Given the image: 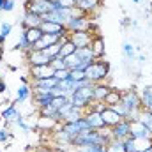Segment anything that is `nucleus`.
Returning <instances> with one entry per match:
<instances>
[{
	"instance_id": "f704fd0d",
	"label": "nucleus",
	"mask_w": 152,
	"mask_h": 152,
	"mask_svg": "<svg viewBox=\"0 0 152 152\" xmlns=\"http://www.w3.org/2000/svg\"><path fill=\"white\" fill-rule=\"evenodd\" d=\"M64 62H66V67H67L69 71H73V69H76V67L80 66V62H81V60H80V58L76 57L75 53H73V55L66 57V58H64Z\"/></svg>"
},
{
	"instance_id": "09e8293b",
	"label": "nucleus",
	"mask_w": 152,
	"mask_h": 152,
	"mask_svg": "<svg viewBox=\"0 0 152 152\" xmlns=\"http://www.w3.org/2000/svg\"><path fill=\"white\" fill-rule=\"evenodd\" d=\"M34 152H51L50 147H37V149H34Z\"/></svg>"
},
{
	"instance_id": "bb28decb",
	"label": "nucleus",
	"mask_w": 152,
	"mask_h": 152,
	"mask_svg": "<svg viewBox=\"0 0 152 152\" xmlns=\"http://www.w3.org/2000/svg\"><path fill=\"white\" fill-rule=\"evenodd\" d=\"M120 97H122V90H117V88H110V92H108V96L104 97V104L106 106H113L117 103H120Z\"/></svg>"
},
{
	"instance_id": "1a4fd4ad",
	"label": "nucleus",
	"mask_w": 152,
	"mask_h": 152,
	"mask_svg": "<svg viewBox=\"0 0 152 152\" xmlns=\"http://www.w3.org/2000/svg\"><path fill=\"white\" fill-rule=\"evenodd\" d=\"M25 58H27V62H28L30 67L32 66H48V64H51V58L42 50L41 51H27Z\"/></svg>"
},
{
	"instance_id": "4be33fe9",
	"label": "nucleus",
	"mask_w": 152,
	"mask_h": 152,
	"mask_svg": "<svg viewBox=\"0 0 152 152\" xmlns=\"http://www.w3.org/2000/svg\"><path fill=\"white\" fill-rule=\"evenodd\" d=\"M21 36L27 39L30 42V46H32L34 42H37L39 39L42 37V30H41V27H36V28H21Z\"/></svg>"
},
{
	"instance_id": "37998d69",
	"label": "nucleus",
	"mask_w": 152,
	"mask_h": 152,
	"mask_svg": "<svg viewBox=\"0 0 152 152\" xmlns=\"http://www.w3.org/2000/svg\"><path fill=\"white\" fill-rule=\"evenodd\" d=\"M53 78H57L58 81H62V80H67V78H69V69H58V71H55Z\"/></svg>"
},
{
	"instance_id": "c756f323",
	"label": "nucleus",
	"mask_w": 152,
	"mask_h": 152,
	"mask_svg": "<svg viewBox=\"0 0 152 152\" xmlns=\"http://www.w3.org/2000/svg\"><path fill=\"white\" fill-rule=\"evenodd\" d=\"M14 126H18V127H20V129H21V131H23L25 134H28L30 131H34V129H36V124H34V126H28V124L25 122L23 115H20V117H18V118L14 120Z\"/></svg>"
},
{
	"instance_id": "3c124183",
	"label": "nucleus",
	"mask_w": 152,
	"mask_h": 152,
	"mask_svg": "<svg viewBox=\"0 0 152 152\" xmlns=\"http://www.w3.org/2000/svg\"><path fill=\"white\" fill-rule=\"evenodd\" d=\"M140 152H152V143L147 147V149H143V151H140Z\"/></svg>"
},
{
	"instance_id": "f03ea898",
	"label": "nucleus",
	"mask_w": 152,
	"mask_h": 152,
	"mask_svg": "<svg viewBox=\"0 0 152 152\" xmlns=\"http://www.w3.org/2000/svg\"><path fill=\"white\" fill-rule=\"evenodd\" d=\"M110 62H106L104 58H101V60H94L88 67H87V71H85V76L92 81V83H103V81H106V78L110 76Z\"/></svg>"
},
{
	"instance_id": "dca6fc26",
	"label": "nucleus",
	"mask_w": 152,
	"mask_h": 152,
	"mask_svg": "<svg viewBox=\"0 0 152 152\" xmlns=\"http://www.w3.org/2000/svg\"><path fill=\"white\" fill-rule=\"evenodd\" d=\"M53 94L51 90H44V92H32V99L36 103V108H44V106H50L51 101H53Z\"/></svg>"
},
{
	"instance_id": "79ce46f5",
	"label": "nucleus",
	"mask_w": 152,
	"mask_h": 152,
	"mask_svg": "<svg viewBox=\"0 0 152 152\" xmlns=\"http://www.w3.org/2000/svg\"><path fill=\"white\" fill-rule=\"evenodd\" d=\"M50 149H51V152H75L73 147H66V145H58V143H53Z\"/></svg>"
},
{
	"instance_id": "2f4dec72",
	"label": "nucleus",
	"mask_w": 152,
	"mask_h": 152,
	"mask_svg": "<svg viewBox=\"0 0 152 152\" xmlns=\"http://www.w3.org/2000/svg\"><path fill=\"white\" fill-rule=\"evenodd\" d=\"M104 149H106V152H124V145L120 140H110Z\"/></svg>"
},
{
	"instance_id": "f8f14e48",
	"label": "nucleus",
	"mask_w": 152,
	"mask_h": 152,
	"mask_svg": "<svg viewBox=\"0 0 152 152\" xmlns=\"http://www.w3.org/2000/svg\"><path fill=\"white\" fill-rule=\"evenodd\" d=\"M41 30H42V34H55L58 37L69 36V32H67V28L64 25H58V23H53V21H42L41 23Z\"/></svg>"
},
{
	"instance_id": "6e6552de",
	"label": "nucleus",
	"mask_w": 152,
	"mask_h": 152,
	"mask_svg": "<svg viewBox=\"0 0 152 152\" xmlns=\"http://www.w3.org/2000/svg\"><path fill=\"white\" fill-rule=\"evenodd\" d=\"M18 23L21 25V28H36V27H41V23H42V16H39V14H36V12L25 9L21 20H18Z\"/></svg>"
},
{
	"instance_id": "9b49d317",
	"label": "nucleus",
	"mask_w": 152,
	"mask_h": 152,
	"mask_svg": "<svg viewBox=\"0 0 152 152\" xmlns=\"http://www.w3.org/2000/svg\"><path fill=\"white\" fill-rule=\"evenodd\" d=\"M55 75V69L48 64V66H32L30 67V80H44V78H51Z\"/></svg>"
},
{
	"instance_id": "a18cd8bd",
	"label": "nucleus",
	"mask_w": 152,
	"mask_h": 152,
	"mask_svg": "<svg viewBox=\"0 0 152 152\" xmlns=\"http://www.w3.org/2000/svg\"><path fill=\"white\" fill-rule=\"evenodd\" d=\"M129 25H131V18H127V16H126V18H122V20H120V27H122V28H126V27H129Z\"/></svg>"
},
{
	"instance_id": "4d7b16f0",
	"label": "nucleus",
	"mask_w": 152,
	"mask_h": 152,
	"mask_svg": "<svg viewBox=\"0 0 152 152\" xmlns=\"http://www.w3.org/2000/svg\"><path fill=\"white\" fill-rule=\"evenodd\" d=\"M149 129H151V133H152V124H151V126H149Z\"/></svg>"
},
{
	"instance_id": "cd10ccee",
	"label": "nucleus",
	"mask_w": 152,
	"mask_h": 152,
	"mask_svg": "<svg viewBox=\"0 0 152 152\" xmlns=\"http://www.w3.org/2000/svg\"><path fill=\"white\" fill-rule=\"evenodd\" d=\"M75 55L80 60H87V62H94V60H96V58H94V53H92V50H90V46H88V48H76Z\"/></svg>"
},
{
	"instance_id": "39448f33",
	"label": "nucleus",
	"mask_w": 152,
	"mask_h": 152,
	"mask_svg": "<svg viewBox=\"0 0 152 152\" xmlns=\"http://www.w3.org/2000/svg\"><path fill=\"white\" fill-rule=\"evenodd\" d=\"M108 131H110L112 140H120V142H122V140L129 138V133H131V122L126 120V118H122L118 124H115L113 127H110Z\"/></svg>"
},
{
	"instance_id": "9d476101",
	"label": "nucleus",
	"mask_w": 152,
	"mask_h": 152,
	"mask_svg": "<svg viewBox=\"0 0 152 152\" xmlns=\"http://www.w3.org/2000/svg\"><path fill=\"white\" fill-rule=\"evenodd\" d=\"M94 34L92 32H69V41L76 48H88L92 42Z\"/></svg>"
},
{
	"instance_id": "5701e85b",
	"label": "nucleus",
	"mask_w": 152,
	"mask_h": 152,
	"mask_svg": "<svg viewBox=\"0 0 152 152\" xmlns=\"http://www.w3.org/2000/svg\"><path fill=\"white\" fill-rule=\"evenodd\" d=\"M30 97H32V87L21 83V85L16 88V97H14V101H16V103H25V101H28Z\"/></svg>"
},
{
	"instance_id": "0eeeda50",
	"label": "nucleus",
	"mask_w": 152,
	"mask_h": 152,
	"mask_svg": "<svg viewBox=\"0 0 152 152\" xmlns=\"http://www.w3.org/2000/svg\"><path fill=\"white\" fill-rule=\"evenodd\" d=\"M16 101H11L2 112H0V115H2V118H4V127H11L12 124H14V120L21 115V112L16 108Z\"/></svg>"
},
{
	"instance_id": "603ef678",
	"label": "nucleus",
	"mask_w": 152,
	"mask_h": 152,
	"mask_svg": "<svg viewBox=\"0 0 152 152\" xmlns=\"http://www.w3.org/2000/svg\"><path fill=\"white\" fill-rule=\"evenodd\" d=\"M4 2L5 0H0V12H2V7H4Z\"/></svg>"
},
{
	"instance_id": "de8ad7c7",
	"label": "nucleus",
	"mask_w": 152,
	"mask_h": 152,
	"mask_svg": "<svg viewBox=\"0 0 152 152\" xmlns=\"http://www.w3.org/2000/svg\"><path fill=\"white\" fill-rule=\"evenodd\" d=\"M20 81H21L23 85H30V81H32V80H28L27 76H20Z\"/></svg>"
},
{
	"instance_id": "ddd939ff",
	"label": "nucleus",
	"mask_w": 152,
	"mask_h": 152,
	"mask_svg": "<svg viewBox=\"0 0 152 152\" xmlns=\"http://www.w3.org/2000/svg\"><path fill=\"white\" fill-rule=\"evenodd\" d=\"M25 9H28V11L39 14V16H42V14L50 12V2L48 0H27L25 2Z\"/></svg>"
},
{
	"instance_id": "7c9ffc66",
	"label": "nucleus",
	"mask_w": 152,
	"mask_h": 152,
	"mask_svg": "<svg viewBox=\"0 0 152 152\" xmlns=\"http://www.w3.org/2000/svg\"><path fill=\"white\" fill-rule=\"evenodd\" d=\"M12 51H23V53H27V51H30V42L23 37V36H20V41L14 44Z\"/></svg>"
},
{
	"instance_id": "c9c22d12",
	"label": "nucleus",
	"mask_w": 152,
	"mask_h": 152,
	"mask_svg": "<svg viewBox=\"0 0 152 152\" xmlns=\"http://www.w3.org/2000/svg\"><path fill=\"white\" fill-rule=\"evenodd\" d=\"M138 120L142 122V124H145L147 127L152 124V112L151 110H145V108H142V112H140V117H138Z\"/></svg>"
},
{
	"instance_id": "4468645a",
	"label": "nucleus",
	"mask_w": 152,
	"mask_h": 152,
	"mask_svg": "<svg viewBox=\"0 0 152 152\" xmlns=\"http://www.w3.org/2000/svg\"><path fill=\"white\" fill-rule=\"evenodd\" d=\"M85 118H87V122H88V126H90V129H108L106 126H104V122H103V117L99 112H94V110H85V115H83Z\"/></svg>"
},
{
	"instance_id": "a19ab883",
	"label": "nucleus",
	"mask_w": 152,
	"mask_h": 152,
	"mask_svg": "<svg viewBox=\"0 0 152 152\" xmlns=\"http://www.w3.org/2000/svg\"><path fill=\"white\" fill-rule=\"evenodd\" d=\"M69 78H71L73 81H81V80H85L87 76H85V71H78V69H73V71H69Z\"/></svg>"
},
{
	"instance_id": "49530a36",
	"label": "nucleus",
	"mask_w": 152,
	"mask_h": 152,
	"mask_svg": "<svg viewBox=\"0 0 152 152\" xmlns=\"http://www.w3.org/2000/svg\"><path fill=\"white\" fill-rule=\"evenodd\" d=\"M4 94H7V85H5V81L0 78V96H4Z\"/></svg>"
},
{
	"instance_id": "c85d7f7f",
	"label": "nucleus",
	"mask_w": 152,
	"mask_h": 152,
	"mask_svg": "<svg viewBox=\"0 0 152 152\" xmlns=\"http://www.w3.org/2000/svg\"><path fill=\"white\" fill-rule=\"evenodd\" d=\"M75 51H76V46L73 44V42H71V41H69V39H67L66 42H62V44H60V55H58V57L66 58V57L73 55Z\"/></svg>"
},
{
	"instance_id": "58836bf2",
	"label": "nucleus",
	"mask_w": 152,
	"mask_h": 152,
	"mask_svg": "<svg viewBox=\"0 0 152 152\" xmlns=\"http://www.w3.org/2000/svg\"><path fill=\"white\" fill-rule=\"evenodd\" d=\"M11 32H12V23H9V21H2V23H0V34L5 36V37H9Z\"/></svg>"
},
{
	"instance_id": "6e6d98bb",
	"label": "nucleus",
	"mask_w": 152,
	"mask_h": 152,
	"mask_svg": "<svg viewBox=\"0 0 152 152\" xmlns=\"http://www.w3.org/2000/svg\"><path fill=\"white\" fill-rule=\"evenodd\" d=\"M0 67H2V55H0Z\"/></svg>"
},
{
	"instance_id": "20e7f679",
	"label": "nucleus",
	"mask_w": 152,
	"mask_h": 152,
	"mask_svg": "<svg viewBox=\"0 0 152 152\" xmlns=\"http://www.w3.org/2000/svg\"><path fill=\"white\" fill-rule=\"evenodd\" d=\"M92 21H94V20H90L88 14H81V16L73 18V20L66 25V28H67V32H90Z\"/></svg>"
},
{
	"instance_id": "72a5a7b5",
	"label": "nucleus",
	"mask_w": 152,
	"mask_h": 152,
	"mask_svg": "<svg viewBox=\"0 0 152 152\" xmlns=\"http://www.w3.org/2000/svg\"><path fill=\"white\" fill-rule=\"evenodd\" d=\"M12 131L9 129V127H0V143H5V145H9V142L12 140Z\"/></svg>"
},
{
	"instance_id": "6ab92c4d",
	"label": "nucleus",
	"mask_w": 152,
	"mask_h": 152,
	"mask_svg": "<svg viewBox=\"0 0 152 152\" xmlns=\"http://www.w3.org/2000/svg\"><path fill=\"white\" fill-rule=\"evenodd\" d=\"M110 85H106L104 81L103 83H94V87H92V97H94V101H104V97L108 96V92H110Z\"/></svg>"
},
{
	"instance_id": "473e14b6",
	"label": "nucleus",
	"mask_w": 152,
	"mask_h": 152,
	"mask_svg": "<svg viewBox=\"0 0 152 152\" xmlns=\"http://www.w3.org/2000/svg\"><path fill=\"white\" fill-rule=\"evenodd\" d=\"M42 51H44V53H46V55H48V57L53 60V58H57V57L60 55V42H57V44H51V46L44 48Z\"/></svg>"
},
{
	"instance_id": "aec40b11",
	"label": "nucleus",
	"mask_w": 152,
	"mask_h": 152,
	"mask_svg": "<svg viewBox=\"0 0 152 152\" xmlns=\"http://www.w3.org/2000/svg\"><path fill=\"white\" fill-rule=\"evenodd\" d=\"M99 5H101V0H80L78 4H76V7L78 9H81L85 14H94L97 9H99Z\"/></svg>"
},
{
	"instance_id": "e433bc0d",
	"label": "nucleus",
	"mask_w": 152,
	"mask_h": 152,
	"mask_svg": "<svg viewBox=\"0 0 152 152\" xmlns=\"http://www.w3.org/2000/svg\"><path fill=\"white\" fill-rule=\"evenodd\" d=\"M122 145H124V152H138V147H136V142L129 136L126 140H122Z\"/></svg>"
},
{
	"instance_id": "13d9d810",
	"label": "nucleus",
	"mask_w": 152,
	"mask_h": 152,
	"mask_svg": "<svg viewBox=\"0 0 152 152\" xmlns=\"http://www.w3.org/2000/svg\"><path fill=\"white\" fill-rule=\"evenodd\" d=\"M78 2H80V0H75V4H78Z\"/></svg>"
},
{
	"instance_id": "ea45409f",
	"label": "nucleus",
	"mask_w": 152,
	"mask_h": 152,
	"mask_svg": "<svg viewBox=\"0 0 152 152\" xmlns=\"http://www.w3.org/2000/svg\"><path fill=\"white\" fill-rule=\"evenodd\" d=\"M50 66H51L55 71H58V69H67V67H66V62H64V58H62V57H57V58H53Z\"/></svg>"
},
{
	"instance_id": "c03bdc74",
	"label": "nucleus",
	"mask_w": 152,
	"mask_h": 152,
	"mask_svg": "<svg viewBox=\"0 0 152 152\" xmlns=\"http://www.w3.org/2000/svg\"><path fill=\"white\" fill-rule=\"evenodd\" d=\"M16 7V2L14 0H5L4 2V7H2V12H12Z\"/></svg>"
},
{
	"instance_id": "8fccbe9b",
	"label": "nucleus",
	"mask_w": 152,
	"mask_h": 152,
	"mask_svg": "<svg viewBox=\"0 0 152 152\" xmlns=\"http://www.w3.org/2000/svg\"><path fill=\"white\" fill-rule=\"evenodd\" d=\"M5 41H7V37H5V36H2V34H0V46H4V42H5Z\"/></svg>"
},
{
	"instance_id": "f257e3e1",
	"label": "nucleus",
	"mask_w": 152,
	"mask_h": 152,
	"mask_svg": "<svg viewBox=\"0 0 152 152\" xmlns=\"http://www.w3.org/2000/svg\"><path fill=\"white\" fill-rule=\"evenodd\" d=\"M120 104H122V106L126 108V112H127L126 120H129V122L138 120L140 112H142V99H140V94L134 90V87L129 88V90H124V92H122Z\"/></svg>"
},
{
	"instance_id": "b1692460",
	"label": "nucleus",
	"mask_w": 152,
	"mask_h": 152,
	"mask_svg": "<svg viewBox=\"0 0 152 152\" xmlns=\"http://www.w3.org/2000/svg\"><path fill=\"white\" fill-rule=\"evenodd\" d=\"M140 99H142V108L152 112V85H145V87L142 88Z\"/></svg>"
},
{
	"instance_id": "393cba45",
	"label": "nucleus",
	"mask_w": 152,
	"mask_h": 152,
	"mask_svg": "<svg viewBox=\"0 0 152 152\" xmlns=\"http://www.w3.org/2000/svg\"><path fill=\"white\" fill-rule=\"evenodd\" d=\"M57 88H58V90H62V94H64V96H67V97H69V96L76 90V81H73L71 78L62 80V81H58V83H57Z\"/></svg>"
},
{
	"instance_id": "864d4df0",
	"label": "nucleus",
	"mask_w": 152,
	"mask_h": 152,
	"mask_svg": "<svg viewBox=\"0 0 152 152\" xmlns=\"http://www.w3.org/2000/svg\"><path fill=\"white\" fill-rule=\"evenodd\" d=\"M133 2H134V4H142V0H133Z\"/></svg>"
},
{
	"instance_id": "a878e982",
	"label": "nucleus",
	"mask_w": 152,
	"mask_h": 152,
	"mask_svg": "<svg viewBox=\"0 0 152 152\" xmlns=\"http://www.w3.org/2000/svg\"><path fill=\"white\" fill-rule=\"evenodd\" d=\"M122 55H124V58L129 60V62H134V60H136V48L133 46V42L126 41V42L122 44Z\"/></svg>"
},
{
	"instance_id": "5fc2aeb1",
	"label": "nucleus",
	"mask_w": 152,
	"mask_h": 152,
	"mask_svg": "<svg viewBox=\"0 0 152 152\" xmlns=\"http://www.w3.org/2000/svg\"><path fill=\"white\" fill-rule=\"evenodd\" d=\"M2 122H4V118H2V115H0V124H2Z\"/></svg>"
},
{
	"instance_id": "bf43d9fd",
	"label": "nucleus",
	"mask_w": 152,
	"mask_h": 152,
	"mask_svg": "<svg viewBox=\"0 0 152 152\" xmlns=\"http://www.w3.org/2000/svg\"><path fill=\"white\" fill-rule=\"evenodd\" d=\"M0 145H2V143H0ZM0 152H2V147H0Z\"/></svg>"
},
{
	"instance_id": "412c9836",
	"label": "nucleus",
	"mask_w": 152,
	"mask_h": 152,
	"mask_svg": "<svg viewBox=\"0 0 152 152\" xmlns=\"http://www.w3.org/2000/svg\"><path fill=\"white\" fill-rule=\"evenodd\" d=\"M57 83H58V80L51 76V78H44V80H34V81H30V87H32V88H42V90H51V88L57 87Z\"/></svg>"
},
{
	"instance_id": "4c0bfd02",
	"label": "nucleus",
	"mask_w": 152,
	"mask_h": 152,
	"mask_svg": "<svg viewBox=\"0 0 152 152\" xmlns=\"http://www.w3.org/2000/svg\"><path fill=\"white\" fill-rule=\"evenodd\" d=\"M67 101H69V97H67V96H57V97H53L51 106H53V108H57V110H60Z\"/></svg>"
},
{
	"instance_id": "2eb2a0df",
	"label": "nucleus",
	"mask_w": 152,
	"mask_h": 152,
	"mask_svg": "<svg viewBox=\"0 0 152 152\" xmlns=\"http://www.w3.org/2000/svg\"><path fill=\"white\" fill-rule=\"evenodd\" d=\"M90 50H92V53H94V58H96V60L104 58V39H103V36H101L99 32H97V34H94L92 42H90Z\"/></svg>"
},
{
	"instance_id": "423d86ee",
	"label": "nucleus",
	"mask_w": 152,
	"mask_h": 152,
	"mask_svg": "<svg viewBox=\"0 0 152 152\" xmlns=\"http://www.w3.org/2000/svg\"><path fill=\"white\" fill-rule=\"evenodd\" d=\"M129 136L133 140H152L151 129L145 124H142L140 120H133L131 122V133H129Z\"/></svg>"
},
{
	"instance_id": "7ed1b4c3",
	"label": "nucleus",
	"mask_w": 152,
	"mask_h": 152,
	"mask_svg": "<svg viewBox=\"0 0 152 152\" xmlns=\"http://www.w3.org/2000/svg\"><path fill=\"white\" fill-rule=\"evenodd\" d=\"M92 87L94 85H88V87H81V88H76L75 92L69 96V101L78 106V108H81V110H87L88 106H90V103L94 101V97H92Z\"/></svg>"
},
{
	"instance_id": "f3484780",
	"label": "nucleus",
	"mask_w": 152,
	"mask_h": 152,
	"mask_svg": "<svg viewBox=\"0 0 152 152\" xmlns=\"http://www.w3.org/2000/svg\"><path fill=\"white\" fill-rule=\"evenodd\" d=\"M101 117H103V122H104V126L110 129V127H113L115 124H118L120 120H122V117L118 115V112H115L112 106H106L103 112H101Z\"/></svg>"
},
{
	"instance_id": "a211bd4d",
	"label": "nucleus",
	"mask_w": 152,
	"mask_h": 152,
	"mask_svg": "<svg viewBox=\"0 0 152 152\" xmlns=\"http://www.w3.org/2000/svg\"><path fill=\"white\" fill-rule=\"evenodd\" d=\"M57 127H58V122L53 120V118H50V117H42V115H39V118L36 120V129H39V131L53 133Z\"/></svg>"
}]
</instances>
